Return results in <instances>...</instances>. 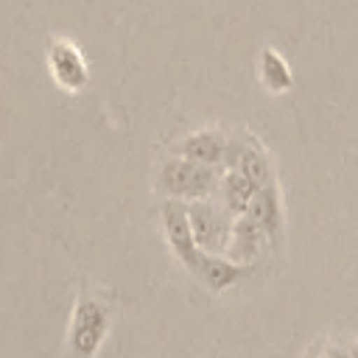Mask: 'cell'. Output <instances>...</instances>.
Segmentation results:
<instances>
[{
  "instance_id": "cell-4",
  "label": "cell",
  "mask_w": 358,
  "mask_h": 358,
  "mask_svg": "<svg viewBox=\"0 0 358 358\" xmlns=\"http://www.w3.org/2000/svg\"><path fill=\"white\" fill-rule=\"evenodd\" d=\"M159 218H162L165 241H168L173 257L193 274L196 266H199V257H201L204 252L199 249V243H196V238H193L185 201H179V199H165L162 207H159Z\"/></svg>"
},
{
  "instance_id": "cell-13",
  "label": "cell",
  "mask_w": 358,
  "mask_h": 358,
  "mask_svg": "<svg viewBox=\"0 0 358 358\" xmlns=\"http://www.w3.org/2000/svg\"><path fill=\"white\" fill-rule=\"evenodd\" d=\"M330 355H333V358H355L350 347H330Z\"/></svg>"
},
{
  "instance_id": "cell-15",
  "label": "cell",
  "mask_w": 358,
  "mask_h": 358,
  "mask_svg": "<svg viewBox=\"0 0 358 358\" xmlns=\"http://www.w3.org/2000/svg\"><path fill=\"white\" fill-rule=\"evenodd\" d=\"M319 358H333V355H330V350H324V352H322Z\"/></svg>"
},
{
  "instance_id": "cell-14",
  "label": "cell",
  "mask_w": 358,
  "mask_h": 358,
  "mask_svg": "<svg viewBox=\"0 0 358 358\" xmlns=\"http://www.w3.org/2000/svg\"><path fill=\"white\" fill-rule=\"evenodd\" d=\"M350 350H352V355L358 358V344H350Z\"/></svg>"
},
{
  "instance_id": "cell-11",
  "label": "cell",
  "mask_w": 358,
  "mask_h": 358,
  "mask_svg": "<svg viewBox=\"0 0 358 358\" xmlns=\"http://www.w3.org/2000/svg\"><path fill=\"white\" fill-rule=\"evenodd\" d=\"M257 193V185H252L241 171L235 168H224V176H221V187H218V199L235 213V215H243L252 204Z\"/></svg>"
},
{
  "instance_id": "cell-12",
  "label": "cell",
  "mask_w": 358,
  "mask_h": 358,
  "mask_svg": "<svg viewBox=\"0 0 358 358\" xmlns=\"http://www.w3.org/2000/svg\"><path fill=\"white\" fill-rule=\"evenodd\" d=\"M257 73H260V81L266 84V90L274 92V95L288 92L294 87V73H291L288 62L282 59V53H277L274 48H263L260 50Z\"/></svg>"
},
{
  "instance_id": "cell-5",
  "label": "cell",
  "mask_w": 358,
  "mask_h": 358,
  "mask_svg": "<svg viewBox=\"0 0 358 358\" xmlns=\"http://www.w3.org/2000/svg\"><path fill=\"white\" fill-rule=\"evenodd\" d=\"M48 67H50L53 81L62 90H67V92H78L90 81L87 59H84L81 48L73 45L70 39H53L50 42V48H48Z\"/></svg>"
},
{
  "instance_id": "cell-2",
  "label": "cell",
  "mask_w": 358,
  "mask_h": 358,
  "mask_svg": "<svg viewBox=\"0 0 358 358\" xmlns=\"http://www.w3.org/2000/svg\"><path fill=\"white\" fill-rule=\"evenodd\" d=\"M185 210H187V221H190L199 249L207 255H224L232 238L235 213L218 196L185 201Z\"/></svg>"
},
{
  "instance_id": "cell-8",
  "label": "cell",
  "mask_w": 358,
  "mask_h": 358,
  "mask_svg": "<svg viewBox=\"0 0 358 358\" xmlns=\"http://www.w3.org/2000/svg\"><path fill=\"white\" fill-rule=\"evenodd\" d=\"M227 148H229V137L218 129H196L190 134H185L182 140L173 143L171 154L204 162V165H218L224 168L227 162Z\"/></svg>"
},
{
  "instance_id": "cell-1",
  "label": "cell",
  "mask_w": 358,
  "mask_h": 358,
  "mask_svg": "<svg viewBox=\"0 0 358 358\" xmlns=\"http://www.w3.org/2000/svg\"><path fill=\"white\" fill-rule=\"evenodd\" d=\"M224 168L218 165H204L179 154H171L159 171H157V190L165 199H179V201H193V199H207L218 196Z\"/></svg>"
},
{
  "instance_id": "cell-6",
  "label": "cell",
  "mask_w": 358,
  "mask_h": 358,
  "mask_svg": "<svg viewBox=\"0 0 358 358\" xmlns=\"http://www.w3.org/2000/svg\"><path fill=\"white\" fill-rule=\"evenodd\" d=\"M224 168H235L241 171L252 185L263 187L268 182H274V165H271V157L266 154V148L246 137V140H229V148H227V162Z\"/></svg>"
},
{
  "instance_id": "cell-10",
  "label": "cell",
  "mask_w": 358,
  "mask_h": 358,
  "mask_svg": "<svg viewBox=\"0 0 358 358\" xmlns=\"http://www.w3.org/2000/svg\"><path fill=\"white\" fill-rule=\"evenodd\" d=\"M255 271V266H241L235 260H229L227 255H201L199 257V266L193 271V277L213 294H221L227 288H232L235 282L246 280L249 274Z\"/></svg>"
},
{
  "instance_id": "cell-9",
  "label": "cell",
  "mask_w": 358,
  "mask_h": 358,
  "mask_svg": "<svg viewBox=\"0 0 358 358\" xmlns=\"http://www.w3.org/2000/svg\"><path fill=\"white\" fill-rule=\"evenodd\" d=\"M271 249L268 243V235L263 232V227L252 218V215H235V224H232V238H229V246H227V257L241 263V266H255L257 257Z\"/></svg>"
},
{
  "instance_id": "cell-3",
  "label": "cell",
  "mask_w": 358,
  "mask_h": 358,
  "mask_svg": "<svg viewBox=\"0 0 358 358\" xmlns=\"http://www.w3.org/2000/svg\"><path fill=\"white\" fill-rule=\"evenodd\" d=\"M109 324H112V308H109V302H103L95 294H81L76 299L73 319H70V333H67L70 350L78 358L95 355V350L101 347V341L109 333Z\"/></svg>"
},
{
  "instance_id": "cell-7",
  "label": "cell",
  "mask_w": 358,
  "mask_h": 358,
  "mask_svg": "<svg viewBox=\"0 0 358 358\" xmlns=\"http://www.w3.org/2000/svg\"><path fill=\"white\" fill-rule=\"evenodd\" d=\"M246 215H252V218L263 227V232L268 235L271 249H277V246L282 243V235H285V215H282V190H280L277 179L268 182V185H263V187H257V193H255V199H252Z\"/></svg>"
}]
</instances>
